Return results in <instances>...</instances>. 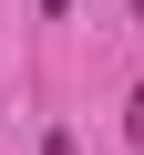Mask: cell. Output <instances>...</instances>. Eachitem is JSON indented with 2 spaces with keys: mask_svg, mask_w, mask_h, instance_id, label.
<instances>
[{
  "mask_svg": "<svg viewBox=\"0 0 144 155\" xmlns=\"http://www.w3.org/2000/svg\"><path fill=\"white\" fill-rule=\"evenodd\" d=\"M41 11H62V0H41Z\"/></svg>",
  "mask_w": 144,
  "mask_h": 155,
  "instance_id": "cell-3",
  "label": "cell"
},
{
  "mask_svg": "<svg viewBox=\"0 0 144 155\" xmlns=\"http://www.w3.org/2000/svg\"><path fill=\"white\" fill-rule=\"evenodd\" d=\"M134 21H144V0H134Z\"/></svg>",
  "mask_w": 144,
  "mask_h": 155,
  "instance_id": "cell-4",
  "label": "cell"
},
{
  "mask_svg": "<svg viewBox=\"0 0 144 155\" xmlns=\"http://www.w3.org/2000/svg\"><path fill=\"white\" fill-rule=\"evenodd\" d=\"M124 145H144V93H134V104H124Z\"/></svg>",
  "mask_w": 144,
  "mask_h": 155,
  "instance_id": "cell-1",
  "label": "cell"
},
{
  "mask_svg": "<svg viewBox=\"0 0 144 155\" xmlns=\"http://www.w3.org/2000/svg\"><path fill=\"white\" fill-rule=\"evenodd\" d=\"M41 155H83V145H72V134H62V124H52V134H41Z\"/></svg>",
  "mask_w": 144,
  "mask_h": 155,
  "instance_id": "cell-2",
  "label": "cell"
}]
</instances>
